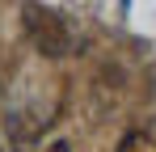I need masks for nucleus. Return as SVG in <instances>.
Here are the masks:
<instances>
[{
	"label": "nucleus",
	"mask_w": 156,
	"mask_h": 152,
	"mask_svg": "<svg viewBox=\"0 0 156 152\" xmlns=\"http://www.w3.org/2000/svg\"><path fill=\"white\" fill-rule=\"evenodd\" d=\"M21 25H26L30 42L42 51L47 59H59V55H72V51H76V34H72V25L63 21L55 9L26 4V9H21Z\"/></svg>",
	"instance_id": "nucleus-1"
},
{
	"label": "nucleus",
	"mask_w": 156,
	"mask_h": 152,
	"mask_svg": "<svg viewBox=\"0 0 156 152\" xmlns=\"http://www.w3.org/2000/svg\"><path fill=\"white\" fill-rule=\"evenodd\" d=\"M30 114H9V139H13V148L26 152L34 148V139H38V123H26Z\"/></svg>",
	"instance_id": "nucleus-2"
},
{
	"label": "nucleus",
	"mask_w": 156,
	"mask_h": 152,
	"mask_svg": "<svg viewBox=\"0 0 156 152\" xmlns=\"http://www.w3.org/2000/svg\"><path fill=\"white\" fill-rule=\"evenodd\" d=\"M118 152H156V139L148 131H127V135L118 139Z\"/></svg>",
	"instance_id": "nucleus-3"
},
{
	"label": "nucleus",
	"mask_w": 156,
	"mask_h": 152,
	"mask_svg": "<svg viewBox=\"0 0 156 152\" xmlns=\"http://www.w3.org/2000/svg\"><path fill=\"white\" fill-rule=\"evenodd\" d=\"M42 152H72V148H68V144L59 139V144H47V148H42Z\"/></svg>",
	"instance_id": "nucleus-4"
}]
</instances>
